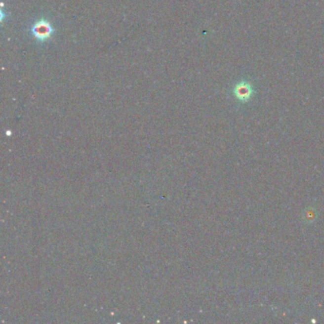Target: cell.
Wrapping results in <instances>:
<instances>
[{
	"instance_id": "1",
	"label": "cell",
	"mask_w": 324,
	"mask_h": 324,
	"mask_svg": "<svg viewBox=\"0 0 324 324\" xmlns=\"http://www.w3.org/2000/svg\"><path fill=\"white\" fill-rule=\"evenodd\" d=\"M53 30L50 23L46 20H41L33 28V34L39 41H46L51 37Z\"/></svg>"
},
{
	"instance_id": "2",
	"label": "cell",
	"mask_w": 324,
	"mask_h": 324,
	"mask_svg": "<svg viewBox=\"0 0 324 324\" xmlns=\"http://www.w3.org/2000/svg\"><path fill=\"white\" fill-rule=\"evenodd\" d=\"M234 93L239 101L246 102L250 99L253 93V89L248 82H241L234 88Z\"/></svg>"
}]
</instances>
